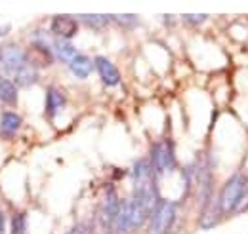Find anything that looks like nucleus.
<instances>
[{
    "label": "nucleus",
    "mask_w": 248,
    "mask_h": 234,
    "mask_svg": "<svg viewBox=\"0 0 248 234\" xmlns=\"http://www.w3.org/2000/svg\"><path fill=\"white\" fill-rule=\"evenodd\" d=\"M93 65H95V73L103 86L117 88L121 84V71L111 59H107L105 56H97L93 58Z\"/></svg>",
    "instance_id": "obj_7"
},
{
    "label": "nucleus",
    "mask_w": 248,
    "mask_h": 234,
    "mask_svg": "<svg viewBox=\"0 0 248 234\" xmlns=\"http://www.w3.org/2000/svg\"><path fill=\"white\" fill-rule=\"evenodd\" d=\"M247 202L248 174L239 170V172L231 174L223 181V185L219 187V190H217V205H219V211H221L223 219H227V217H235V215L243 213Z\"/></svg>",
    "instance_id": "obj_1"
},
{
    "label": "nucleus",
    "mask_w": 248,
    "mask_h": 234,
    "mask_svg": "<svg viewBox=\"0 0 248 234\" xmlns=\"http://www.w3.org/2000/svg\"><path fill=\"white\" fill-rule=\"evenodd\" d=\"M0 101L16 107L19 101V88L16 86V82L12 78H0Z\"/></svg>",
    "instance_id": "obj_16"
},
{
    "label": "nucleus",
    "mask_w": 248,
    "mask_h": 234,
    "mask_svg": "<svg viewBox=\"0 0 248 234\" xmlns=\"http://www.w3.org/2000/svg\"><path fill=\"white\" fill-rule=\"evenodd\" d=\"M12 80L16 82L17 88H31L34 84H38V80H40V67H36L32 61H29L16 73V76Z\"/></svg>",
    "instance_id": "obj_11"
},
{
    "label": "nucleus",
    "mask_w": 248,
    "mask_h": 234,
    "mask_svg": "<svg viewBox=\"0 0 248 234\" xmlns=\"http://www.w3.org/2000/svg\"><path fill=\"white\" fill-rule=\"evenodd\" d=\"M10 30H12V25H2V27H0V38H2V36H6Z\"/></svg>",
    "instance_id": "obj_22"
},
{
    "label": "nucleus",
    "mask_w": 248,
    "mask_h": 234,
    "mask_svg": "<svg viewBox=\"0 0 248 234\" xmlns=\"http://www.w3.org/2000/svg\"><path fill=\"white\" fill-rule=\"evenodd\" d=\"M111 21L117 23L119 27H123V29H136L138 23H140V15H136V14H117V15H111Z\"/></svg>",
    "instance_id": "obj_18"
},
{
    "label": "nucleus",
    "mask_w": 248,
    "mask_h": 234,
    "mask_svg": "<svg viewBox=\"0 0 248 234\" xmlns=\"http://www.w3.org/2000/svg\"><path fill=\"white\" fill-rule=\"evenodd\" d=\"M128 176H130V181H132V189H136V187H143V185H149V183H153V181H158V179L155 177L153 166H151V162H149V158H147V156L138 158V160L130 166Z\"/></svg>",
    "instance_id": "obj_8"
},
{
    "label": "nucleus",
    "mask_w": 248,
    "mask_h": 234,
    "mask_svg": "<svg viewBox=\"0 0 248 234\" xmlns=\"http://www.w3.org/2000/svg\"><path fill=\"white\" fill-rule=\"evenodd\" d=\"M221 221H223V215H221L219 205H217V196L210 204L199 209V229L201 231H210V229L217 227Z\"/></svg>",
    "instance_id": "obj_10"
},
{
    "label": "nucleus",
    "mask_w": 248,
    "mask_h": 234,
    "mask_svg": "<svg viewBox=\"0 0 248 234\" xmlns=\"http://www.w3.org/2000/svg\"><path fill=\"white\" fill-rule=\"evenodd\" d=\"M52 36H54V34H52ZM52 48H54V58H56V61L65 63V65H69L73 59L80 54V52L77 50V46H75L71 40H62V38H56V36H54Z\"/></svg>",
    "instance_id": "obj_13"
},
{
    "label": "nucleus",
    "mask_w": 248,
    "mask_h": 234,
    "mask_svg": "<svg viewBox=\"0 0 248 234\" xmlns=\"http://www.w3.org/2000/svg\"><path fill=\"white\" fill-rule=\"evenodd\" d=\"M155 177H160L172 174L174 170H178V158H176V143L170 137H158L156 141L151 143L149 154H147Z\"/></svg>",
    "instance_id": "obj_4"
},
{
    "label": "nucleus",
    "mask_w": 248,
    "mask_h": 234,
    "mask_svg": "<svg viewBox=\"0 0 248 234\" xmlns=\"http://www.w3.org/2000/svg\"><path fill=\"white\" fill-rule=\"evenodd\" d=\"M67 95L60 86H48L46 89V99H44V111H46V117L50 120L58 117L60 113L65 111L67 107Z\"/></svg>",
    "instance_id": "obj_9"
},
{
    "label": "nucleus",
    "mask_w": 248,
    "mask_h": 234,
    "mask_svg": "<svg viewBox=\"0 0 248 234\" xmlns=\"http://www.w3.org/2000/svg\"><path fill=\"white\" fill-rule=\"evenodd\" d=\"M31 61V56L25 48L16 42H8L0 46V78L16 76V73Z\"/></svg>",
    "instance_id": "obj_5"
},
{
    "label": "nucleus",
    "mask_w": 248,
    "mask_h": 234,
    "mask_svg": "<svg viewBox=\"0 0 248 234\" xmlns=\"http://www.w3.org/2000/svg\"><path fill=\"white\" fill-rule=\"evenodd\" d=\"M65 234H95V231H93V223H77Z\"/></svg>",
    "instance_id": "obj_20"
},
{
    "label": "nucleus",
    "mask_w": 248,
    "mask_h": 234,
    "mask_svg": "<svg viewBox=\"0 0 248 234\" xmlns=\"http://www.w3.org/2000/svg\"><path fill=\"white\" fill-rule=\"evenodd\" d=\"M27 211H16L10 219V233L12 234H27Z\"/></svg>",
    "instance_id": "obj_17"
},
{
    "label": "nucleus",
    "mask_w": 248,
    "mask_h": 234,
    "mask_svg": "<svg viewBox=\"0 0 248 234\" xmlns=\"http://www.w3.org/2000/svg\"><path fill=\"white\" fill-rule=\"evenodd\" d=\"M123 198L119 196L117 189L107 183L103 187V194H101V202L97 205L95 211V219H93V231L99 234H111V229L115 225V219L119 215Z\"/></svg>",
    "instance_id": "obj_3"
},
{
    "label": "nucleus",
    "mask_w": 248,
    "mask_h": 234,
    "mask_svg": "<svg viewBox=\"0 0 248 234\" xmlns=\"http://www.w3.org/2000/svg\"><path fill=\"white\" fill-rule=\"evenodd\" d=\"M77 19H78V23L86 25L92 30H103L109 27V23H113L111 15H107V14H80V15H77Z\"/></svg>",
    "instance_id": "obj_15"
},
{
    "label": "nucleus",
    "mask_w": 248,
    "mask_h": 234,
    "mask_svg": "<svg viewBox=\"0 0 248 234\" xmlns=\"http://www.w3.org/2000/svg\"><path fill=\"white\" fill-rule=\"evenodd\" d=\"M6 233V217H4V213L0 211V234Z\"/></svg>",
    "instance_id": "obj_21"
},
{
    "label": "nucleus",
    "mask_w": 248,
    "mask_h": 234,
    "mask_svg": "<svg viewBox=\"0 0 248 234\" xmlns=\"http://www.w3.org/2000/svg\"><path fill=\"white\" fill-rule=\"evenodd\" d=\"M178 217L180 202L162 196L145 225V234H176Z\"/></svg>",
    "instance_id": "obj_2"
},
{
    "label": "nucleus",
    "mask_w": 248,
    "mask_h": 234,
    "mask_svg": "<svg viewBox=\"0 0 248 234\" xmlns=\"http://www.w3.org/2000/svg\"><path fill=\"white\" fill-rule=\"evenodd\" d=\"M80 29V23L77 19V15H67V14H60V15H54L52 21H50V32L56 36V38H62V40H71L77 36V32Z\"/></svg>",
    "instance_id": "obj_6"
},
{
    "label": "nucleus",
    "mask_w": 248,
    "mask_h": 234,
    "mask_svg": "<svg viewBox=\"0 0 248 234\" xmlns=\"http://www.w3.org/2000/svg\"><path fill=\"white\" fill-rule=\"evenodd\" d=\"M23 124V118L14 111H4L0 115V135L2 137H14Z\"/></svg>",
    "instance_id": "obj_14"
},
{
    "label": "nucleus",
    "mask_w": 248,
    "mask_h": 234,
    "mask_svg": "<svg viewBox=\"0 0 248 234\" xmlns=\"http://www.w3.org/2000/svg\"><path fill=\"white\" fill-rule=\"evenodd\" d=\"M67 67H69L71 74H73L75 78H78V80H86L93 71H95L93 59L90 58V56H86V54H78Z\"/></svg>",
    "instance_id": "obj_12"
},
{
    "label": "nucleus",
    "mask_w": 248,
    "mask_h": 234,
    "mask_svg": "<svg viewBox=\"0 0 248 234\" xmlns=\"http://www.w3.org/2000/svg\"><path fill=\"white\" fill-rule=\"evenodd\" d=\"M180 19L187 27H201L202 23H206L210 19V15H206V14H184V15H180Z\"/></svg>",
    "instance_id": "obj_19"
}]
</instances>
